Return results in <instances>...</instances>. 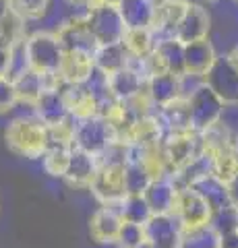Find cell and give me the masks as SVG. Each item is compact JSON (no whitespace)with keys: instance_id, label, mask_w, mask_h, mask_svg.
I'll return each instance as SVG.
<instances>
[{"instance_id":"6da1fadb","label":"cell","mask_w":238,"mask_h":248,"mask_svg":"<svg viewBox=\"0 0 238 248\" xmlns=\"http://www.w3.org/2000/svg\"><path fill=\"white\" fill-rule=\"evenodd\" d=\"M4 143L17 157L42 159L48 151V126L37 116H17L4 128Z\"/></svg>"},{"instance_id":"7a4b0ae2","label":"cell","mask_w":238,"mask_h":248,"mask_svg":"<svg viewBox=\"0 0 238 248\" xmlns=\"http://www.w3.org/2000/svg\"><path fill=\"white\" fill-rule=\"evenodd\" d=\"M23 52H25L27 66L46 77H56L60 62L64 58V48L56 31L48 29H37L27 33V37L23 40Z\"/></svg>"},{"instance_id":"3957f363","label":"cell","mask_w":238,"mask_h":248,"mask_svg":"<svg viewBox=\"0 0 238 248\" xmlns=\"http://www.w3.org/2000/svg\"><path fill=\"white\" fill-rule=\"evenodd\" d=\"M187 110H189V124L193 133H205L213 124L222 122L226 112V104L203 83L197 91H193L187 97Z\"/></svg>"},{"instance_id":"277c9868","label":"cell","mask_w":238,"mask_h":248,"mask_svg":"<svg viewBox=\"0 0 238 248\" xmlns=\"http://www.w3.org/2000/svg\"><path fill=\"white\" fill-rule=\"evenodd\" d=\"M89 192L94 195V199L99 205L118 207L120 201L128 195L127 192V180H125V166L99 164L94 182H91V186H89Z\"/></svg>"},{"instance_id":"5b68a950","label":"cell","mask_w":238,"mask_h":248,"mask_svg":"<svg viewBox=\"0 0 238 248\" xmlns=\"http://www.w3.org/2000/svg\"><path fill=\"white\" fill-rule=\"evenodd\" d=\"M114 130L104 116H91L85 120H75L73 147L85 153L97 155L114 141Z\"/></svg>"},{"instance_id":"8992f818","label":"cell","mask_w":238,"mask_h":248,"mask_svg":"<svg viewBox=\"0 0 238 248\" xmlns=\"http://www.w3.org/2000/svg\"><path fill=\"white\" fill-rule=\"evenodd\" d=\"M85 21H87V27H89L91 33H94L95 42L99 46L118 44V42L125 40L127 27H125V21L120 17L118 6H112V4L95 6V9H91L85 15Z\"/></svg>"},{"instance_id":"52a82bcc","label":"cell","mask_w":238,"mask_h":248,"mask_svg":"<svg viewBox=\"0 0 238 248\" xmlns=\"http://www.w3.org/2000/svg\"><path fill=\"white\" fill-rule=\"evenodd\" d=\"M203 81L226 106H238V66L228 54H220Z\"/></svg>"},{"instance_id":"ba28073f","label":"cell","mask_w":238,"mask_h":248,"mask_svg":"<svg viewBox=\"0 0 238 248\" xmlns=\"http://www.w3.org/2000/svg\"><path fill=\"white\" fill-rule=\"evenodd\" d=\"M174 217L178 219L182 230H190V228H199V226H207L211 219L213 209L207 205V201L199 195L195 188H180L178 197L174 203Z\"/></svg>"},{"instance_id":"9c48e42d","label":"cell","mask_w":238,"mask_h":248,"mask_svg":"<svg viewBox=\"0 0 238 248\" xmlns=\"http://www.w3.org/2000/svg\"><path fill=\"white\" fill-rule=\"evenodd\" d=\"M162 149H164V157H166L168 172L170 174L182 170L203 151L199 133H182V135L166 137L162 139Z\"/></svg>"},{"instance_id":"30bf717a","label":"cell","mask_w":238,"mask_h":248,"mask_svg":"<svg viewBox=\"0 0 238 248\" xmlns=\"http://www.w3.org/2000/svg\"><path fill=\"white\" fill-rule=\"evenodd\" d=\"M106 79H108L110 95L114 99H120V102H128V99L137 97L139 93L145 91V85H147L143 60H135V58H130V64L127 68L106 77Z\"/></svg>"},{"instance_id":"8fae6325","label":"cell","mask_w":238,"mask_h":248,"mask_svg":"<svg viewBox=\"0 0 238 248\" xmlns=\"http://www.w3.org/2000/svg\"><path fill=\"white\" fill-rule=\"evenodd\" d=\"M54 31L60 44H63L64 52H81V54L94 56L99 46L87 27L85 17H66Z\"/></svg>"},{"instance_id":"7c38bea8","label":"cell","mask_w":238,"mask_h":248,"mask_svg":"<svg viewBox=\"0 0 238 248\" xmlns=\"http://www.w3.org/2000/svg\"><path fill=\"white\" fill-rule=\"evenodd\" d=\"M211 25H213V21H211V13L207 6L203 2H189L178 27H176L174 37L182 44L201 42L209 37Z\"/></svg>"},{"instance_id":"4fadbf2b","label":"cell","mask_w":238,"mask_h":248,"mask_svg":"<svg viewBox=\"0 0 238 248\" xmlns=\"http://www.w3.org/2000/svg\"><path fill=\"white\" fill-rule=\"evenodd\" d=\"M13 83H15V89H17V97H19V104L27 106V108H33L37 104V99L44 95L46 89L50 87H56V85H63L58 81V77H46L42 73L33 71V68H23L17 75L11 77Z\"/></svg>"},{"instance_id":"5bb4252c","label":"cell","mask_w":238,"mask_h":248,"mask_svg":"<svg viewBox=\"0 0 238 248\" xmlns=\"http://www.w3.org/2000/svg\"><path fill=\"white\" fill-rule=\"evenodd\" d=\"M122 223L125 219H122L118 207L99 205L89 217V238L102 246L116 244Z\"/></svg>"},{"instance_id":"9a60e30c","label":"cell","mask_w":238,"mask_h":248,"mask_svg":"<svg viewBox=\"0 0 238 248\" xmlns=\"http://www.w3.org/2000/svg\"><path fill=\"white\" fill-rule=\"evenodd\" d=\"M143 230L147 242H151L156 248H176L182 234V226L174 217V213L151 215Z\"/></svg>"},{"instance_id":"2e32d148","label":"cell","mask_w":238,"mask_h":248,"mask_svg":"<svg viewBox=\"0 0 238 248\" xmlns=\"http://www.w3.org/2000/svg\"><path fill=\"white\" fill-rule=\"evenodd\" d=\"M63 95L73 120H85L91 116H99L102 104L87 83L83 85H63Z\"/></svg>"},{"instance_id":"e0dca14e","label":"cell","mask_w":238,"mask_h":248,"mask_svg":"<svg viewBox=\"0 0 238 248\" xmlns=\"http://www.w3.org/2000/svg\"><path fill=\"white\" fill-rule=\"evenodd\" d=\"M32 110H33V116H37L46 126H56V124H63L71 118L64 95H63V85L46 89L44 95L37 99V104Z\"/></svg>"},{"instance_id":"ac0fdd59","label":"cell","mask_w":238,"mask_h":248,"mask_svg":"<svg viewBox=\"0 0 238 248\" xmlns=\"http://www.w3.org/2000/svg\"><path fill=\"white\" fill-rule=\"evenodd\" d=\"M97 157L91 153H85L81 149H75L71 153V161H68V170L64 174V182L77 190H89L91 182L97 172Z\"/></svg>"},{"instance_id":"d6986e66","label":"cell","mask_w":238,"mask_h":248,"mask_svg":"<svg viewBox=\"0 0 238 248\" xmlns=\"http://www.w3.org/2000/svg\"><path fill=\"white\" fill-rule=\"evenodd\" d=\"M218 56L220 54L209 37L201 42L184 44V73L195 75V77H205L209 73V68L216 64Z\"/></svg>"},{"instance_id":"ffe728a7","label":"cell","mask_w":238,"mask_h":248,"mask_svg":"<svg viewBox=\"0 0 238 248\" xmlns=\"http://www.w3.org/2000/svg\"><path fill=\"white\" fill-rule=\"evenodd\" d=\"M95 73L94 56L81 52H64V58L58 68V81L63 85H83Z\"/></svg>"},{"instance_id":"44dd1931","label":"cell","mask_w":238,"mask_h":248,"mask_svg":"<svg viewBox=\"0 0 238 248\" xmlns=\"http://www.w3.org/2000/svg\"><path fill=\"white\" fill-rule=\"evenodd\" d=\"M178 186L172 180V176H162L151 180V184L145 188L143 197L151 207L153 215H162V213H172L174 211V203L178 197Z\"/></svg>"},{"instance_id":"7402d4cb","label":"cell","mask_w":238,"mask_h":248,"mask_svg":"<svg viewBox=\"0 0 238 248\" xmlns=\"http://www.w3.org/2000/svg\"><path fill=\"white\" fill-rule=\"evenodd\" d=\"M145 93L149 95L151 104L156 108H166L182 97L180 91V77L172 73H159L147 79Z\"/></svg>"},{"instance_id":"603a6c76","label":"cell","mask_w":238,"mask_h":248,"mask_svg":"<svg viewBox=\"0 0 238 248\" xmlns=\"http://www.w3.org/2000/svg\"><path fill=\"white\" fill-rule=\"evenodd\" d=\"M187 6L189 2H184V0H168L162 6H156V19H153L151 29L158 35V40L176 35V27H178Z\"/></svg>"},{"instance_id":"cb8c5ba5","label":"cell","mask_w":238,"mask_h":248,"mask_svg":"<svg viewBox=\"0 0 238 248\" xmlns=\"http://www.w3.org/2000/svg\"><path fill=\"white\" fill-rule=\"evenodd\" d=\"M94 64H95L97 73L110 77L130 64V54L122 42L104 44V46H97V50L94 54Z\"/></svg>"},{"instance_id":"d4e9b609","label":"cell","mask_w":238,"mask_h":248,"mask_svg":"<svg viewBox=\"0 0 238 248\" xmlns=\"http://www.w3.org/2000/svg\"><path fill=\"white\" fill-rule=\"evenodd\" d=\"M120 17L127 29H145L153 25L156 4L153 0H122L118 4Z\"/></svg>"},{"instance_id":"484cf974","label":"cell","mask_w":238,"mask_h":248,"mask_svg":"<svg viewBox=\"0 0 238 248\" xmlns=\"http://www.w3.org/2000/svg\"><path fill=\"white\" fill-rule=\"evenodd\" d=\"M190 188H195L199 195H201L207 205H209L213 211L216 209H222L230 205V195H228V182H224L220 176L216 174H205L201 176L199 180H195L193 184H190Z\"/></svg>"},{"instance_id":"4316f807","label":"cell","mask_w":238,"mask_h":248,"mask_svg":"<svg viewBox=\"0 0 238 248\" xmlns=\"http://www.w3.org/2000/svg\"><path fill=\"white\" fill-rule=\"evenodd\" d=\"M158 35L153 33L151 27H145V29H127L125 33V48L128 50L130 58L135 60H145L149 58L153 52L158 48Z\"/></svg>"},{"instance_id":"83f0119b","label":"cell","mask_w":238,"mask_h":248,"mask_svg":"<svg viewBox=\"0 0 238 248\" xmlns=\"http://www.w3.org/2000/svg\"><path fill=\"white\" fill-rule=\"evenodd\" d=\"M176 248H224V238L218 234L211 223H207V226L182 230Z\"/></svg>"},{"instance_id":"f1b7e54d","label":"cell","mask_w":238,"mask_h":248,"mask_svg":"<svg viewBox=\"0 0 238 248\" xmlns=\"http://www.w3.org/2000/svg\"><path fill=\"white\" fill-rule=\"evenodd\" d=\"M118 211L127 223H137V226H145L153 215L151 207L143 195H127L118 203Z\"/></svg>"},{"instance_id":"f546056e","label":"cell","mask_w":238,"mask_h":248,"mask_svg":"<svg viewBox=\"0 0 238 248\" xmlns=\"http://www.w3.org/2000/svg\"><path fill=\"white\" fill-rule=\"evenodd\" d=\"M71 153H73V147H48V151L42 157L44 172L52 178L64 180L68 161H71Z\"/></svg>"},{"instance_id":"4dcf8cb0","label":"cell","mask_w":238,"mask_h":248,"mask_svg":"<svg viewBox=\"0 0 238 248\" xmlns=\"http://www.w3.org/2000/svg\"><path fill=\"white\" fill-rule=\"evenodd\" d=\"M125 180L128 195H143L145 188L151 184L153 176L141 159H128L125 166Z\"/></svg>"},{"instance_id":"1f68e13d","label":"cell","mask_w":238,"mask_h":248,"mask_svg":"<svg viewBox=\"0 0 238 248\" xmlns=\"http://www.w3.org/2000/svg\"><path fill=\"white\" fill-rule=\"evenodd\" d=\"M211 161H213V174L220 176L224 182L232 180V178L238 174V147H236V143L218 151V153H213Z\"/></svg>"},{"instance_id":"d6a6232c","label":"cell","mask_w":238,"mask_h":248,"mask_svg":"<svg viewBox=\"0 0 238 248\" xmlns=\"http://www.w3.org/2000/svg\"><path fill=\"white\" fill-rule=\"evenodd\" d=\"M52 0H11L13 13L21 17L25 23L42 21L50 11Z\"/></svg>"},{"instance_id":"836d02e7","label":"cell","mask_w":238,"mask_h":248,"mask_svg":"<svg viewBox=\"0 0 238 248\" xmlns=\"http://www.w3.org/2000/svg\"><path fill=\"white\" fill-rule=\"evenodd\" d=\"M209 223L216 228V232L222 238L234 234L238 230V209L234 205H226L222 209H216V211L211 213Z\"/></svg>"},{"instance_id":"e575fe53","label":"cell","mask_w":238,"mask_h":248,"mask_svg":"<svg viewBox=\"0 0 238 248\" xmlns=\"http://www.w3.org/2000/svg\"><path fill=\"white\" fill-rule=\"evenodd\" d=\"M145 230L143 226H137V223H122L120 228V234L116 240V246L118 248H139L145 242Z\"/></svg>"},{"instance_id":"d590c367","label":"cell","mask_w":238,"mask_h":248,"mask_svg":"<svg viewBox=\"0 0 238 248\" xmlns=\"http://www.w3.org/2000/svg\"><path fill=\"white\" fill-rule=\"evenodd\" d=\"M19 104L17 89L11 77H0V114H9Z\"/></svg>"},{"instance_id":"8d00e7d4","label":"cell","mask_w":238,"mask_h":248,"mask_svg":"<svg viewBox=\"0 0 238 248\" xmlns=\"http://www.w3.org/2000/svg\"><path fill=\"white\" fill-rule=\"evenodd\" d=\"M15 48L17 44H11L0 35V77H11L15 68Z\"/></svg>"},{"instance_id":"74e56055","label":"cell","mask_w":238,"mask_h":248,"mask_svg":"<svg viewBox=\"0 0 238 248\" xmlns=\"http://www.w3.org/2000/svg\"><path fill=\"white\" fill-rule=\"evenodd\" d=\"M63 4L71 11L68 17H85V15L89 13L91 0H63Z\"/></svg>"},{"instance_id":"f35d334b","label":"cell","mask_w":238,"mask_h":248,"mask_svg":"<svg viewBox=\"0 0 238 248\" xmlns=\"http://www.w3.org/2000/svg\"><path fill=\"white\" fill-rule=\"evenodd\" d=\"M228 195H230V205L238 209V174L232 180H228Z\"/></svg>"},{"instance_id":"ab89813d","label":"cell","mask_w":238,"mask_h":248,"mask_svg":"<svg viewBox=\"0 0 238 248\" xmlns=\"http://www.w3.org/2000/svg\"><path fill=\"white\" fill-rule=\"evenodd\" d=\"M13 13V6H11V0H0V23H2L9 15Z\"/></svg>"},{"instance_id":"60d3db41","label":"cell","mask_w":238,"mask_h":248,"mask_svg":"<svg viewBox=\"0 0 238 248\" xmlns=\"http://www.w3.org/2000/svg\"><path fill=\"white\" fill-rule=\"evenodd\" d=\"M224 248H238V230L224 238Z\"/></svg>"},{"instance_id":"b9f144b4","label":"cell","mask_w":238,"mask_h":248,"mask_svg":"<svg viewBox=\"0 0 238 248\" xmlns=\"http://www.w3.org/2000/svg\"><path fill=\"white\" fill-rule=\"evenodd\" d=\"M120 2H122V0H91L89 11H91V9H95V6H102V4H112V6H118Z\"/></svg>"},{"instance_id":"7bdbcfd3","label":"cell","mask_w":238,"mask_h":248,"mask_svg":"<svg viewBox=\"0 0 238 248\" xmlns=\"http://www.w3.org/2000/svg\"><path fill=\"white\" fill-rule=\"evenodd\" d=\"M139 248H156V246H153L151 242H147V240H145V242H143V244H141Z\"/></svg>"},{"instance_id":"ee69618b","label":"cell","mask_w":238,"mask_h":248,"mask_svg":"<svg viewBox=\"0 0 238 248\" xmlns=\"http://www.w3.org/2000/svg\"><path fill=\"white\" fill-rule=\"evenodd\" d=\"M207 2H218V0H207Z\"/></svg>"},{"instance_id":"f6af8a7d","label":"cell","mask_w":238,"mask_h":248,"mask_svg":"<svg viewBox=\"0 0 238 248\" xmlns=\"http://www.w3.org/2000/svg\"><path fill=\"white\" fill-rule=\"evenodd\" d=\"M234 2H238V0H234Z\"/></svg>"}]
</instances>
